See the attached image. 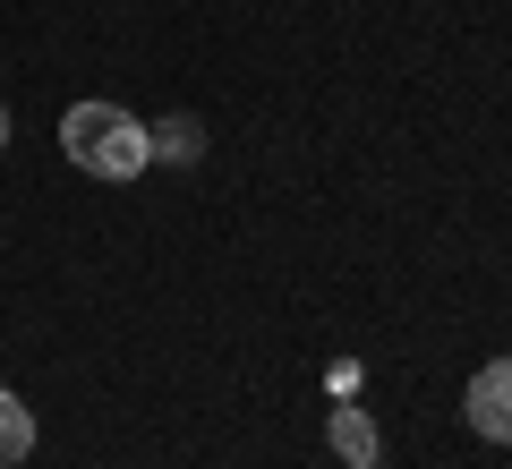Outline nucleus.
Returning a JSON list of instances; mask_svg holds the SVG:
<instances>
[{
  "label": "nucleus",
  "mask_w": 512,
  "mask_h": 469,
  "mask_svg": "<svg viewBox=\"0 0 512 469\" xmlns=\"http://www.w3.org/2000/svg\"><path fill=\"white\" fill-rule=\"evenodd\" d=\"M26 452H35V410L18 393H0V469H18Z\"/></svg>",
  "instance_id": "20e7f679"
},
{
  "label": "nucleus",
  "mask_w": 512,
  "mask_h": 469,
  "mask_svg": "<svg viewBox=\"0 0 512 469\" xmlns=\"http://www.w3.org/2000/svg\"><path fill=\"white\" fill-rule=\"evenodd\" d=\"M60 154L94 180H137L154 163V128L120 103H69L60 111Z\"/></svg>",
  "instance_id": "f257e3e1"
},
{
  "label": "nucleus",
  "mask_w": 512,
  "mask_h": 469,
  "mask_svg": "<svg viewBox=\"0 0 512 469\" xmlns=\"http://www.w3.org/2000/svg\"><path fill=\"white\" fill-rule=\"evenodd\" d=\"M163 154H171V163H197V154H205L197 120H163Z\"/></svg>",
  "instance_id": "39448f33"
},
{
  "label": "nucleus",
  "mask_w": 512,
  "mask_h": 469,
  "mask_svg": "<svg viewBox=\"0 0 512 469\" xmlns=\"http://www.w3.org/2000/svg\"><path fill=\"white\" fill-rule=\"evenodd\" d=\"M325 444H333V461H350V469H376V418H367V410H333L325 418Z\"/></svg>",
  "instance_id": "7ed1b4c3"
},
{
  "label": "nucleus",
  "mask_w": 512,
  "mask_h": 469,
  "mask_svg": "<svg viewBox=\"0 0 512 469\" xmlns=\"http://www.w3.org/2000/svg\"><path fill=\"white\" fill-rule=\"evenodd\" d=\"M0 145H9V111H0Z\"/></svg>",
  "instance_id": "423d86ee"
},
{
  "label": "nucleus",
  "mask_w": 512,
  "mask_h": 469,
  "mask_svg": "<svg viewBox=\"0 0 512 469\" xmlns=\"http://www.w3.org/2000/svg\"><path fill=\"white\" fill-rule=\"evenodd\" d=\"M461 418H470V435H487V444H512V359H495V367L470 376Z\"/></svg>",
  "instance_id": "f03ea898"
}]
</instances>
